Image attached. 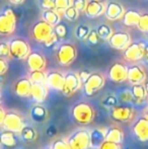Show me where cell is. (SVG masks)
<instances>
[{
  "label": "cell",
  "mask_w": 148,
  "mask_h": 149,
  "mask_svg": "<svg viewBox=\"0 0 148 149\" xmlns=\"http://www.w3.org/2000/svg\"><path fill=\"white\" fill-rule=\"evenodd\" d=\"M72 117L77 124L82 126L89 125L92 123L97 116L94 108L87 102H81L76 104L72 108Z\"/></svg>",
  "instance_id": "obj_1"
},
{
  "label": "cell",
  "mask_w": 148,
  "mask_h": 149,
  "mask_svg": "<svg viewBox=\"0 0 148 149\" xmlns=\"http://www.w3.org/2000/svg\"><path fill=\"white\" fill-rule=\"evenodd\" d=\"M71 149H90L91 137L88 130H78L72 133L67 139Z\"/></svg>",
  "instance_id": "obj_2"
},
{
  "label": "cell",
  "mask_w": 148,
  "mask_h": 149,
  "mask_svg": "<svg viewBox=\"0 0 148 149\" xmlns=\"http://www.w3.org/2000/svg\"><path fill=\"white\" fill-rule=\"evenodd\" d=\"M16 28V15L10 7L0 12V36H10Z\"/></svg>",
  "instance_id": "obj_3"
},
{
  "label": "cell",
  "mask_w": 148,
  "mask_h": 149,
  "mask_svg": "<svg viewBox=\"0 0 148 149\" xmlns=\"http://www.w3.org/2000/svg\"><path fill=\"white\" fill-rule=\"evenodd\" d=\"M24 126H26V122H24V119L22 116V114L15 112V111L6 112L3 123H2V127L4 128V130L19 134V132L24 129Z\"/></svg>",
  "instance_id": "obj_4"
},
{
  "label": "cell",
  "mask_w": 148,
  "mask_h": 149,
  "mask_svg": "<svg viewBox=\"0 0 148 149\" xmlns=\"http://www.w3.org/2000/svg\"><path fill=\"white\" fill-rule=\"evenodd\" d=\"M10 57L15 60H26L31 53V46L26 40L15 38L9 42Z\"/></svg>",
  "instance_id": "obj_5"
},
{
  "label": "cell",
  "mask_w": 148,
  "mask_h": 149,
  "mask_svg": "<svg viewBox=\"0 0 148 149\" xmlns=\"http://www.w3.org/2000/svg\"><path fill=\"white\" fill-rule=\"evenodd\" d=\"M77 57V49L71 43H64L57 50V61L61 66H69Z\"/></svg>",
  "instance_id": "obj_6"
},
{
  "label": "cell",
  "mask_w": 148,
  "mask_h": 149,
  "mask_svg": "<svg viewBox=\"0 0 148 149\" xmlns=\"http://www.w3.org/2000/svg\"><path fill=\"white\" fill-rule=\"evenodd\" d=\"M105 83L106 77L104 76V74H101L99 72L91 73L88 78H87V80L82 84L84 93L88 96L94 95L97 92H99L105 86Z\"/></svg>",
  "instance_id": "obj_7"
},
{
  "label": "cell",
  "mask_w": 148,
  "mask_h": 149,
  "mask_svg": "<svg viewBox=\"0 0 148 149\" xmlns=\"http://www.w3.org/2000/svg\"><path fill=\"white\" fill-rule=\"evenodd\" d=\"M146 44L143 42H131V44L123 51L124 59L128 62L135 63L144 58Z\"/></svg>",
  "instance_id": "obj_8"
},
{
  "label": "cell",
  "mask_w": 148,
  "mask_h": 149,
  "mask_svg": "<svg viewBox=\"0 0 148 149\" xmlns=\"http://www.w3.org/2000/svg\"><path fill=\"white\" fill-rule=\"evenodd\" d=\"M54 33V26L48 24L44 19L38 20L33 26L32 29V38L38 43L43 44L52 33Z\"/></svg>",
  "instance_id": "obj_9"
},
{
  "label": "cell",
  "mask_w": 148,
  "mask_h": 149,
  "mask_svg": "<svg viewBox=\"0 0 148 149\" xmlns=\"http://www.w3.org/2000/svg\"><path fill=\"white\" fill-rule=\"evenodd\" d=\"M82 86L80 78L78 76V73L76 72H68L65 74V82L62 88V93L65 96H71L76 93Z\"/></svg>",
  "instance_id": "obj_10"
},
{
  "label": "cell",
  "mask_w": 148,
  "mask_h": 149,
  "mask_svg": "<svg viewBox=\"0 0 148 149\" xmlns=\"http://www.w3.org/2000/svg\"><path fill=\"white\" fill-rule=\"evenodd\" d=\"M108 77L113 82H125L127 81V77H128V67L122 62H115L110 67Z\"/></svg>",
  "instance_id": "obj_11"
},
{
  "label": "cell",
  "mask_w": 148,
  "mask_h": 149,
  "mask_svg": "<svg viewBox=\"0 0 148 149\" xmlns=\"http://www.w3.org/2000/svg\"><path fill=\"white\" fill-rule=\"evenodd\" d=\"M108 41H109V44L112 48H114L116 50H120V51H124L131 44L132 38H131L129 33L121 31L113 33L111 38Z\"/></svg>",
  "instance_id": "obj_12"
},
{
  "label": "cell",
  "mask_w": 148,
  "mask_h": 149,
  "mask_svg": "<svg viewBox=\"0 0 148 149\" xmlns=\"http://www.w3.org/2000/svg\"><path fill=\"white\" fill-rule=\"evenodd\" d=\"M111 116L115 121L127 123L134 119L135 111L132 107L129 106H115L112 109Z\"/></svg>",
  "instance_id": "obj_13"
},
{
  "label": "cell",
  "mask_w": 148,
  "mask_h": 149,
  "mask_svg": "<svg viewBox=\"0 0 148 149\" xmlns=\"http://www.w3.org/2000/svg\"><path fill=\"white\" fill-rule=\"evenodd\" d=\"M127 80L131 84H143L147 80V74L145 69L141 65L133 64L128 67Z\"/></svg>",
  "instance_id": "obj_14"
},
{
  "label": "cell",
  "mask_w": 148,
  "mask_h": 149,
  "mask_svg": "<svg viewBox=\"0 0 148 149\" xmlns=\"http://www.w3.org/2000/svg\"><path fill=\"white\" fill-rule=\"evenodd\" d=\"M125 7L123 4H121L120 2L115 1H109L107 3L106 6V10H105V15L106 17L109 20H119L123 17L125 13Z\"/></svg>",
  "instance_id": "obj_15"
},
{
  "label": "cell",
  "mask_w": 148,
  "mask_h": 149,
  "mask_svg": "<svg viewBox=\"0 0 148 149\" xmlns=\"http://www.w3.org/2000/svg\"><path fill=\"white\" fill-rule=\"evenodd\" d=\"M26 60L30 71L45 70L46 66H47V60H46L45 56L39 52H31Z\"/></svg>",
  "instance_id": "obj_16"
},
{
  "label": "cell",
  "mask_w": 148,
  "mask_h": 149,
  "mask_svg": "<svg viewBox=\"0 0 148 149\" xmlns=\"http://www.w3.org/2000/svg\"><path fill=\"white\" fill-rule=\"evenodd\" d=\"M133 133L135 137L141 142L148 141V118L141 117L133 125Z\"/></svg>",
  "instance_id": "obj_17"
},
{
  "label": "cell",
  "mask_w": 148,
  "mask_h": 149,
  "mask_svg": "<svg viewBox=\"0 0 148 149\" xmlns=\"http://www.w3.org/2000/svg\"><path fill=\"white\" fill-rule=\"evenodd\" d=\"M64 82H65V75L60 71L54 70L47 73L46 84L49 88L61 91L64 86Z\"/></svg>",
  "instance_id": "obj_18"
},
{
  "label": "cell",
  "mask_w": 148,
  "mask_h": 149,
  "mask_svg": "<svg viewBox=\"0 0 148 149\" xmlns=\"http://www.w3.org/2000/svg\"><path fill=\"white\" fill-rule=\"evenodd\" d=\"M106 5L101 1L89 0L87 1L86 7L84 9V13L89 18H97L105 13Z\"/></svg>",
  "instance_id": "obj_19"
},
{
  "label": "cell",
  "mask_w": 148,
  "mask_h": 149,
  "mask_svg": "<svg viewBox=\"0 0 148 149\" xmlns=\"http://www.w3.org/2000/svg\"><path fill=\"white\" fill-rule=\"evenodd\" d=\"M33 82L28 77H22L14 83V93L19 97H30Z\"/></svg>",
  "instance_id": "obj_20"
},
{
  "label": "cell",
  "mask_w": 148,
  "mask_h": 149,
  "mask_svg": "<svg viewBox=\"0 0 148 149\" xmlns=\"http://www.w3.org/2000/svg\"><path fill=\"white\" fill-rule=\"evenodd\" d=\"M49 93V87L46 83H33L31 97L36 104H43Z\"/></svg>",
  "instance_id": "obj_21"
},
{
  "label": "cell",
  "mask_w": 148,
  "mask_h": 149,
  "mask_svg": "<svg viewBox=\"0 0 148 149\" xmlns=\"http://www.w3.org/2000/svg\"><path fill=\"white\" fill-rule=\"evenodd\" d=\"M124 139H125V133L122 128L117 127V126L108 128L107 133H106V140L107 141L122 144L124 142Z\"/></svg>",
  "instance_id": "obj_22"
},
{
  "label": "cell",
  "mask_w": 148,
  "mask_h": 149,
  "mask_svg": "<svg viewBox=\"0 0 148 149\" xmlns=\"http://www.w3.org/2000/svg\"><path fill=\"white\" fill-rule=\"evenodd\" d=\"M141 13L137 10L134 9H128L125 10V13L123 15V24L126 26H137L140 19Z\"/></svg>",
  "instance_id": "obj_23"
},
{
  "label": "cell",
  "mask_w": 148,
  "mask_h": 149,
  "mask_svg": "<svg viewBox=\"0 0 148 149\" xmlns=\"http://www.w3.org/2000/svg\"><path fill=\"white\" fill-rule=\"evenodd\" d=\"M48 117H49V113L45 107L42 106V104H37L31 110V118L35 122H38V123L45 122Z\"/></svg>",
  "instance_id": "obj_24"
},
{
  "label": "cell",
  "mask_w": 148,
  "mask_h": 149,
  "mask_svg": "<svg viewBox=\"0 0 148 149\" xmlns=\"http://www.w3.org/2000/svg\"><path fill=\"white\" fill-rule=\"evenodd\" d=\"M108 128H95L90 131L91 137V145L92 147H97L101 145L104 141L106 140V133H107Z\"/></svg>",
  "instance_id": "obj_25"
},
{
  "label": "cell",
  "mask_w": 148,
  "mask_h": 149,
  "mask_svg": "<svg viewBox=\"0 0 148 149\" xmlns=\"http://www.w3.org/2000/svg\"><path fill=\"white\" fill-rule=\"evenodd\" d=\"M42 19L47 22L51 26H55L59 22H61V15L58 10L54 9H43L42 11Z\"/></svg>",
  "instance_id": "obj_26"
},
{
  "label": "cell",
  "mask_w": 148,
  "mask_h": 149,
  "mask_svg": "<svg viewBox=\"0 0 148 149\" xmlns=\"http://www.w3.org/2000/svg\"><path fill=\"white\" fill-rule=\"evenodd\" d=\"M0 142H1V145H4L6 147H13L17 144L16 133L5 130L0 134Z\"/></svg>",
  "instance_id": "obj_27"
},
{
  "label": "cell",
  "mask_w": 148,
  "mask_h": 149,
  "mask_svg": "<svg viewBox=\"0 0 148 149\" xmlns=\"http://www.w3.org/2000/svg\"><path fill=\"white\" fill-rule=\"evenodd\" d=\"M19 136L24 142L28 143H32V142L36 141L38 138V132L35 128L28 127V126H24V129L19 132Z\"/></svg>",
  "instance_id": "obj_28"
},
{
  "label": "cell",
  "mask_w": 148,
  "mask_h": 149,
  "mask_svg": "<svg viewBox=\"0 0 148 149\" xmlns=\"http://www.w3.org/2000/svg\"><path fill=\"white\" fill-rule=\"evenodd\" d=\"M131 92H132L133 100L141 102L147 98L146 89H145L144 83L143 84H133L131 87Z\"/></svg>",
  "instance_id": "obj_29"
},
{
  "label": "cell",
  "mask_w": 148,
  "mask_h": 149,
  "mask_svg": "<svg viewBox=\"0 0 148 149\" xmlns=\"http://www.w3.org/2000/svg\"><path fill=\"white\" fill-rule=\"evenodd\" d=\"M97 35H99V39L104 40V41H108V40L111 38V36L113 35L114 31L109 24H103L97 29Z\"/></svg>",
  "instance_id": "obj_30"
},
{
  "label": "cell",
  "mask_w": 148,
  "mask_h": 149,
  "mask_svg": "<svg viewBox=\"0 0 148 149\" xmlns=\"http://www.w3.org/2000/svg\"><path fill=\"white\" fill-rule=\"evenodd\" d=\"M28 78L31 79L33 83H46V78H47V73L45 70H35L31 71Z\"/></svg>",
  "instance_id": "obj_31"
},
{
  "label": "cell",
  "mask_w": 148,
  "mask_h": 149,
  "mask_svg": "<svg viewBox=\"0 0 148 149\" xmlns=\"http://www.w3.org/2000/svg\"><path fill=\"white\" fill-rule=\"evenodd\" d=\"M90 29L86 26V24H79L76 26L74 31V35L76 37V39L80 40V41H85L87 35H88Z\"/></svg>",
  "instance_id": "obj_32"
},
{
  "label": "cell",
  "mask_w": 148,
  "mask_h": 149,
  "mask_svg": "<svg viewBox=\"0 0 148 149\" xmlns=\"http://www.w3.org/2000/svg\"><path fill=\"white\" fill-rule=\"evenodd\" d=\"M63 13L67 20H69V22H75V20L78 19L79 13H80V12H79L73 5H71L70 7H68Z\"/></svg>",
  "instance_id": "obj_33"
},
{
  "label": "cell",
  "mask_w": 148,
  "mask_h": 149,
  "mask_svg": "<svg viewBox=\"0 0 148 149\" xmlns=\"http://www.w3.org/2000/svg\"><path fill=\"white\" fill-rule=\"evenodd\" d=\"M54 2H55V9L59 12H64L72 5L73 0H54Z\"/></svg>",
  "instance_id": "obj_34"
},
{
  "label": "cell",
  "mask_w": 148,
  "mask_h": 149,
  "mask_svg": "<svg viewBox=\"0 0 148 149\" xmlns=\"http://www.w3.org/2000/svg\"><path fill=\"white\" fill-rule=\"evenodd\" d=\"M51 149H71L69 143L64 138H58L53 141L51 145Z\"/></svg>",
  "instance_id": "obj_35"
},
{
  "label": "cell",
  "mask_w": 148,
  "mask_h": 149,
  "mask_svg": "<svg viewBox=\"0 0 148 149\" xmlns=\"http://www.w3.org/2000/svg\"><path fill=\"white\" fill-rule=\"evenodd\" d=\"M85 41H86L87 44L90 45V46L97 45V44H99V35H97V30H90L89 31V33H88V35H87Z\"/></svg>",
  "instance_id": "obj_36"
},
{
  "label": "cell",
  "mask_w": 148,
  "mask_h": 149,
  "mask_svg": "<svg viewBox=\"0 0 148 149\" xmlns=\"http://www.w3.org/2000/svg\"><path fill=\"white\" fill-rule=\"evenodd\" d=\"M54 33L57 35V37L59 39H64L67 36V28H66V26L64 24L59 22V24L54 26Z\"/></svg>",
  "instance_id": "obj_37"
},
{
  "label": "cell",
  "mask_w": 148,
  "mask_h": 149,
  "mask_svg": "<svg viewBox=\"0 0 148 149\" xmlns=\"http://www.w3.org/2000/svg\"><path fill=\"white\" fill-rule=\"evenodd\" d=\"M58 42H59V38L57 37V35H56L55 33H53L45 42H44L43 45H44V47L48 48V49H52V48L57 46Z\"/></svg>",
  "instance_id": "obj_38"
},
{
  "label": "cell",
  "mask_w": 148,
  "mask_h": 149,
  "mask_svg": "<svg viewBox=\"0 0 148 149\" xmlns=\"http://www.w3.org/2000/svg\"><path fill=\"white\" fill-rule=\"evenodd\" d=\"M137 28H138L139 31H147L148 29V13H142L140 16V19H139V22L137 24Z\"/></svg>",
  "instance_id": "obj_39"
},
{
  "label": "cell",
  "mask_w": 148,
  "mask_h": 149,
  "mask_svg": "<svg viewBox=\"0 0 148 149\" xmlns=\"http://www.w3.org/2000/svg\"><path fill=\"white\" fill-rule=\"evenodd\" d=\"M10 57L9 52V44L6 42H0V58H8Z\"/></svg>",
  "instance_id": "obj_40"
},
{
  "label": "cell",
  "mask_w": 148,
  "mask_h": 149,
  "mask_svg": "<svg viewBox=\"0 0 148 149\" xmlns=\"http://www.w3.org/2000/svg\"><path fill=\"white\" fill-rule=\"evenodd\" d=\"M99 149H122V145L119 143H115V142L105 140L101 143V145L99 147Z\"/></svg>",
  "instance_id": "obj_41"
},
{
  "label": "cell",
  "mask_w": 148,
  "mask_h": 149,
  "mask_svg": "<svg viewBox=\"0 0 148 149\" xmlns=\"http://www.w3.org/2000/svg\"><path fill=\"white\" fill-rule=\"evenodd\" d=\"M86 4H87V0H73V2H72V5H73L79 12H84Z\"/></svg>",
  "instance_id": "obj_42"
},
{
  "label": "cell",
  "mask_w": 148,
  "mask_h": 149,
  "mask_svg": "<svg viewBox=\"0 0 148 149\" xmlns=\"http://www.w3.org/2000/svg\"><path fill=\"white\" fill-rule=\"evenodd\" d=\"M39 4L43 9H54L55 8L54 0H39Z\"/></svg>",
  "instance_id": "obj_43"
},
{
  "label": "cell",
  "mask_w": 148,
  "mask_h": 149,
  "mask_svg": "<svg viewBox=\"0 0 148 149\" xmlns=\"http://www.w3.org/2000/svg\"><path fill=\"white\" fill-rule=\"evenodd\" d=\"M121 100H123L124 102H130L133 100V95L132 92H131V89H125L124 91L121 92L120 94Z\"/></svg>",
  "instance_id": "obj_44"
},
{
  "label": "cell",
  "mask_w": 148,
  "mask_h": 149,
  "mask_svg": "<svg viewBox=\"0 0 148 149\" xmlns=\"http://www.w3.org/2000/svg\"><path fill=\"white\" fill-rule=\"evenodd\" d=\"M8 70V63L5 58H0V76H3Z\"/></svg>",
  "instance_id": "obj_45"
},
{
  "label": "cell",
  "mask_w": 148,
  "mask_h": 149,
  "mask_svg": "<svg viewBox=\"0 0 148 149\" xmlns=\"http://www.w3.org/2000/svg\"><path fill=\"white\" fill-rule=\"evenodd\" d=\"M91 74V72L90 71H88V70H81L80 72H78V76H79V78H80V80H81V82H82V84L85 82V81L87 80V78L89 77V75Z\"/></svg>",
  "instance_id": "obj_46"
},
{
  "label": "cell",
  "mask_w": 148,
  "mask_h": 149,
  "mask_svg": "<svg viewBox=\"0 0 148 149\" xmlns=\"http://www.w3.org/2000/svg\"><path fill=\"white\" fill-rule=\"evenodd\" d=\"M5 114H6L5 109H4L3 106L0 104V126H2V123H3V120H4V117H5Z\"/></svg>",
  "instance_id": "obj_47"
},
{
  "label": "cell",
  "mask_w": 148,
  "mask_h": 149,
  "mask_svg": "<svg viewBox=\"0 0 148 149\" xmlns=\"http://www.w3.org/2000/svg\"><path fill=\"white\" fill-rule=\"evenodd\" d=\"M11 4H14V5H20V4L24 3L26 0H8Z\"/></svg>",
  "instance_id": "obj_48"
},
{
  "label": "cell",
  "mask_w": 148,
  "mask_h": 149,
  "mask_svg": "<svg viewBox=\"0 0 148 149\" xmlns=\"http://www.w3.org/2000/svg\"><path fill=\"white\" fill-rule=\"evenodd\" d=\"M143 59L145 60V62L148 63V45H146V48H145V54H144V58Z\"/></svg>",
  "instance_id": "obj_49"
},
{
  "label": "cell",
  "mask_w": 148,
  "mask_h": 149,
  "mask_svg": "<svg viewBox=\"0 0 148 149\" xmlns=\"http://www.w3.org/2000/svg\"><path fill=\"white\" fill-rule=\"evenodd\" d=\"M144 86H145V89H146V93H147V98H148V80H146L144 82Z\"/></svg>",
  "instance_id": "obj_50"
},
{
  "label": "cell",
  "mask_w": 148,
  "mask_h": 149,
  "mask_svg": "<svg viewBox=\"0 0 148 149\" xmlns=\"http://www.w3.org/2000/svg\"><path fill=\"white\" fill-rule=\"evenodd\" d=\"M144 116L146 117V118H148V107L146 108V110H145V114H144Z\"/></svg>",
  "instance_id": "obj_51"
},
{
  "label": "cell",
  "mask_w": 148,
  "mask_h": 149,
  "mask_svg": "<svg viewBox=\"0 0 148 149\" xmlns=\"http://www.w3.org/2000/svg\"><path fill=\"white\" fill-rule=\"evenodd\" d=\"M2 83H3V79H2V76H0V87L2 86Z\"/></svg>",
  "instance_id": "obj_52"
},
{
  "label": "cell",
  "mask_w": 148,
  "mask_h": 149,
  "mask_svg": "<svg viewBox=\"0 0 148 149\" xmlns=\"http://www.w3.org/2000/svg\"><path fill=\"white\" fill-rule=\"evenodd\" d=\"M1 100H2V95H1V91H0V104H1Z\"/></svg>",
  "instance_id": "obj_53"
},
{
  "label": "cell",
  "mask_w": 148,
  "mask_h": 149,
  "mask_svg": "<svg viewBox=\"0 0 148 149\" xmlns=\"http://www.w3.org/2000/svg\"><path fill=\"white\" fill-rule=\"evenodd\" d=\"M145 33H146V35H147V37H148V29H147V31H145Z\"/></svg>",
  "instance_id": "obj_54"
},
{
  "label": "cell",
  "mask_w": 148,
  "mask_h": 149,
  "mask_svg": "<svg viewBox=\"0 0 148 149\" xmlns=\"http://www.w3.org/2000/svg\"><path fill=\"white\" fill-rule=\"evenodd\" d=\"M95 1H101L103 2V1H105V0H95Z\"/></svg>",
  "instance_id": "obj_55"
},
{
  "label": "cell",
  "mask_w": 148,
  "mask_h": 149,
  "mask_svg": "<svg viewBox=\"0 0 148 149\" xmlns=\"http://www.w3.org/2000/svg\"><path fill=\"white\" fill-rule=\"evenodd\" d=\"M0 145H1V142H0Z\"/></svg>",
  "instance_id": "obj_56"
},
{
  "label": "cell",
  "mask_w": 148,
  "mask_h": 149,
  "mask_svg": "<svg viewBox=\"0 0 148 149\" xmlns=\"http://www.w3.org/2000/svg\"><path fill=\"white\" fill-rule=\"evenodd\" d=\"M49 149H51V148H49Z\"/></svg>",
  "instance_id": "obj_57"
}]
</instances>
